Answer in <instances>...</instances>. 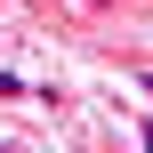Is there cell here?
I'll return each instance as SVG.
<instances>
[{
	"instance_id": "2",
	"label": "cell",
	"mask_w": 153,
	"mask_h": 153,
	"mask_svg": "<svg viewBox=\"0 0 153 153\" xmlns=\"http://www.w3.org/2000/svg\"><path fill=\"white\" fill-rule=\"evenodd\" d=\"M145 89H153V73H145Z\"/></svg>"
},
{
	"instance_id": "1",
	"label": "cell",
	"mask_w": 153,
	"mask_h": 153,
	"mask_svg": "<svg viewBox=\"0 0 153 153\" xmlns=\"http://www.w3.org/2000/svg\"><path fill=\"white\" fill-rule=\"evenodd\" d=\"M81 8H113V0H81Z\"/></svg>"
}]
</instances>
